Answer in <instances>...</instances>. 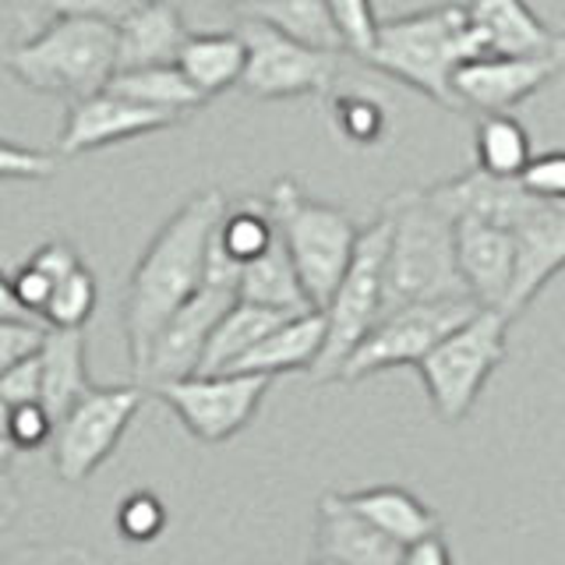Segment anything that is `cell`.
Masks as SVG:
<instances>
[{
	"label": "cell",
	"mask_w": 565,
	"mask_h": 565,
	"mask_svg": "<svg viewBox=\"0 0 565 565\" xmlns=\"http://www.w3.org/2000/svg\"><path fill=\"white\" fill-rule=\"evenodd\" d=\"M282 318H287L282 311H269V308L247 305V300H234V305L220 315V322L212 326L205 350L199 358V367L194 371H202V375H209V371H230L265 332L279 326Z\"/></svg>",
	"instance_id": "484cf974"
},
{
	"label": "cell",
	"mask_w": 565,
	"mask_h": 565,
	"mask_svg": "<svg viewBox=\"0 0 565 565\" xmlns=\"http://www.w3.org/2000/svg\"><path fill=\"white\" fill-rule=\"evenodd\" d=\"M382 255H385V216L358 230L350 262L335 282V290L318 311H322L326 335L322 350L311 364V382H335L350 350L361 343V335L375 326L382 308Z\"/></svg>",
	"instance_id": "52a82bcc"
},
{
	"label": "cell",
	"mask_w": 565,
	"mask_h": 565,
	"mask_svg": "<svg viewBox=\"0 0 565 565\" xmlns=\"http://www.w3.org/2000/svg\"><path fill=\"white\" fill-rule=\"evenodd\" d=\"M18 509H22V499H18V491L8 477L0 473V534L18 520Z\"/></svg>",
	"instance_id": "f6af8a7d"
},
{
	"label": "cell",
	"mask_w": 565,
	"mask_h": 565,
	"mask_svg": "<svg viewBox=\"0 0 565 565\" xmlns=\"http://www.w3.org/2000/svg\"><path fill=\"white\" fill-rule=\"evenodd\" d=\"M53 18L61 14H85V18H106V22H117L128 11H135L141 0H46Z\"/></svg>",
	"instance_id": "b9f144b4"
},
{
	"label": "cell",
	"mask_w": 565,
	"mask_h": 565,
	"mask_svg": "<svg viewBox=\"0 0 565 565\" xmlns=\"http://www.w3.org/2000/svg\"><path fill=\"white\" fill-rule=\"evenodd\" d=\"M241 11L244 18H255V22L290 35V40L305 46L343 50L326 0H252V4H244Z\"/></svg>",
	"instance_id": "83f0119b"
},
{
	"label": "cell",
	"mask_w": 565,
	"mask_h": 565,
	"mask_svg": "<svg viewBox=\"0 0 565 565\" xmlns=\"http://www.w3.org/2000/svg\"><path fill=\"white\" fill-rule=\"evenodd\" d=\"M403 544L388 541L353 512L343 494H326L318 502L315 562L318 565H399Z\"/></svg>",
	"instance_id": "d6986e66"
},
{
	"label": "cell",
	"mask_w": 565,
	"mask_h": 565,
	"mask_svg": "<svg viewBox=\"0 0 565 565\" xmlns=\"http://www.w3.org/2000/svg\"><path fill=\"white\" fill-rule=\"evenodd\" d=\"M40 403L57 424V417L75 403L88 385V347L85 329H50L40 343Z\"/></svg>",
	"instance_id": "7402d4cb"
},
{
	"label": "cell",
	"mask_w": 565,
	"mask_h": 565,
	"mask_svg": "<svg viewBox=\"0 0 565 565\" xmlns=\"http://www.w3.org/2000/svg\"><path fill=\"white\" fill-rule=\"evenodd\" d=\"M8 414H11V406L4 403V396H0V435H4V428H8Z\"/></svg>",
	"instance_id": "c3c4849f"
},
{
	"label": "cell",
	"mask_w": 565,
	"mask_h": 565,
	"mask_svg": "<svg viewBox=\"0 0 565 565\" xmlns=\"http://www.w3.org/2000/svg\"><path fill=\"white\" fill-rule=\"evenodd\" d=\"M452 244H456V269L467 287V297L473 305L499 311L512 276L509 230L484 220L459 216L452 220Z\"/></svg>",
	"instance_id": "e0dca14e"
},
{
	"label": "cell",
	"mask_w": 565,
	"mask_h": 565,
	"mask_svg": "<svg viewBox=\"0 0 565 565\" xmlns=\"http://www.w3.org/2000/svg\"><path fill=\"white\" fill-rule=\"evenodd\" d=\"M265 202H269L276 234L282 247H287L300 290H305L308 305L318 311L335 290V282H340L361 226L343 209L308 199L294 177L276 181Z\"/></svg>",
	"instance_id": "5b68a950"
},
{
	"label": "cell",
	"mask_w": 565,
	"mask_h": 565,
	"mask_svg": "<svg viewBox=\"0 0 565 565\" xmlns=\"http://www.w3.org/2000/svg\"><path fill=\"white\" fill-rule=\"evenodd\" d=\"M220 4H226V8H244V4H252V0H220Z\"/></svg>",
	"instance_id": "681fc988"
},
{
	"label": "cell",
	"mask_w": 565,
	"mask_h": 565,
	"mask_svg": "<svg viewBox=\"0 0 565 565\" xmlns=\"http://www.w3.org/2000/svg\"><path fill=\"white\" fill-rule=\"evenodd\" d=\"M216 241L237 265L258 258L265 247L276 241V223H273L269 202L255 199V194H247V199H241L234 205L226 202L223 216L216 223Z\"/></svg>",
	"instance_id": "f546056e"
},
{
	"label": "cell",
	"mask_w": 565,
	"mask_h": 565,
	"mask_svg": "<svg viewBox=\"0 0 565 565\" xmlns=\"http://www.w3.org/2000/svg\"><path fill=\"white\" fill-rule=\"evenodd\" d=\"M322 335H326L322 311L311 308L300 315H287L230 371H247V375H265V379L290 375V371H311L318 350H322Z\"/></svg>",
	"instance_id": "44dd1931"
},
{
	"label": "cell",
	"mask_w": 565,
	"mask_h": 565,
	"mask_svg": "<svg viewBox=\"0 0 565 565\" xmlns=\"http://www.w3.org/2000/svg\"><path fill=\"white\" fill-rule=\"evenodd\" d=\"M473 53H481V46L467 25L463 4H435L385 22L379 18L375 43L364 53V64L393 75L446 110H459L452 99V71Z\"/></svg>",
	"instance_id": "3957f363"
},
{
	"label": "cell",
	"mask_w": 565,
	"mask_h": 565,
	"mask_svg": "<svg viewBox=\"0 0 565 565\" xmlns=\"http://www.w3.org/2000/svg\"><path fill=\"white\" fill-rule=\"evenodd\" d=\"M8 75L32 93L82 99L99 93L117 71L114 22L85 14H61L32 40L0 53Z\"/></svg>",
	"instance_id": "277c9868"
},
{
	"label": "cell",
	"mask_w": 565,
	"mask_h": 565,
	"mask_svg": "<svg viewBox=\"0 0 565 565\" xmlns=\"http://www.w3.org/2000/svg\"><path fill=\"white\" fill-rule=\"evenodd\" d=\"M269 385L273 379L247 371H209V375L191 371L184 379L152 385L149 393L163 399L194 438L216 446L252 424Z\"/></svg>",
	"instance_id": "8fae6325"
},
{
	"label": "cell",
	"mask_w": 565,
	"mask_h": 565,
	"mask_svg": "<svg viewBox=\"0 0 565 565\" xmlns=\"http://www.w3.org/2000/svg\"><path fill=\"white\" fill-rule=\"evenodd\" d=\"M46 326L35 318H0V371L32 358L43 343Z\"/></svg>",
	"instance_id": "74e56055"
},
{
	"label": "cell",
	"mask_w": 565,
	"mask_h": 565,
	"mask_svg": "<svg viewBox=\"0 0 565 565\" xmlns=\"http://www.w3.org/2000/svg\"><path fill=\"white\" fill-rule=\"evenodd\" d=\"M234 300H237V294L230 287H216V282L199 279V290H194L152 335L146 358H141V364L135 371L138 385L152 388L159 382L191 375V371L199 367V358L205 350L212 326L220 322V315L234 305Z\"/></svg>",
	"instance_id": "7c38bea8"
},
{
	"label": "cell",
	"mask_w": 565,
	"mask_h": 565,
	"mask_svg": "<svg viewBox=\"0 0 565 565\" xmlns=\"http://www.w3.org/2000/svg\"><path fill=\"white\" fill-rule=\"evenodd\" d=\"M141 385H88L53 424L50 449L61 481L78 484L96 473L120 446L124 431L141 411Z\"/></svg>",
	"instance_id": "ba28073f"
},
{
	"label": "cell",
	"mask_w": 565,
	"mask_h": 565,
	"mask_svg": "<svg viewBox=\"0 0 565 565\" xmlns=\"http://www.w3.org/2000/svg\"><path fill=\"white\" fill-rule=\"evenodd\" d=\"M173 64L181 75L199 88L205 99L226 93L241 82L244 71V43L234 32H188Z\"/></svg>",
	"instance_id": "cb8c5ba5"
},
{
	"label": "cell",
	"mask_w": 565,
	"mask_h": 565,
	"mask_svg": "<svg viewBox=\"0 0 565 565\" xmlns=\"http://www.w3.org/2000/svg\"><path fill=\"white\" fill-rule=\"evenodd\" d=\"M0 565H103V558H96L93 552H85V547H75V544H61V547L35 544V547L14 552Z\"/></svg>",
	"instance_id": "ab89813d"
},
{
	"label": "cell",
	"mask_w": 565,
	"mask_h": 565,
	"mask_svg": "<svg viewBox=\"0 0 565 565\" xmlns=\"http://www.w3.org/2000/svg\"><path fill=\"white\" fill-rule=\"evenodd\" d=\"M385 255H382V308L396 311L424 300L467 297L456 269L452 220L424 188H406L385 202Z\"/></svg>",
	"instance_id": "7a4b0ae2"
},
{
	"label": "cell",
	"mask_w": 565,
	"mask_h": 565,
	"mask_svg": "<svg viewBox=\"0 0 565 565\" xmlns=\"http://www.w3.org/2000/svg\"><path fill=\"white\" fill-rule=\"evenodd\" d=\"M53 173H57V156L0 138V181H46Z\"/></svg>",
	"instance_id": "d590c367"
},
{
	"label": "cell",
	"mask_w": 565,
	"mask_h": 565,
	"mask_svg": "<svg viewBox=\"0 0 565 565\" xmlns=\"http://www.w3.org/2000/svg\"><path fill=\"white\" fill-rule=\"evenodd\" d=\"M311 565H318V562H311Z\"/></svg>",
	"instance_id": "f907efd6"
},
{
	"label": "cell",
	"mask_w": 565,
	"mask_h": 565,
	"mask_svg": "<svg viewBox=\"0 0 565 565\" xmlns=\"http://www.w3.org/2000/svg\"><path fill=\"white\" fill-rule=\"evenodd\" d=\"M428 199L446 212L449 220L470 216V220H484L509 230L512 223H520L530 209L537 205V199L516 184V177H491L484 170H467L452 177V181H441L435 188H424Z\"/></svg>",
	"instance_id": "ac0fdd59"
},
{
	"label": "cell",
	"mask_w": 565,
	"mask_h": 565,
	"mask_svg": "<svg viewBox=\"0 0 565 565\" xmlns=\"http://www.w3.org/2000/svg\"><path fill=\"white\" fill-rule=\"evenodd\" d=\"M530 135L512 114H484L473 135L477 170L491 177H516L530 159Z\"/></svg>",
	"instance_id": "f1b7e54d"
},
{
	"label": "cell",
	"mask_w": 565,
	"mask_h": 565,
	"mask_svg": "<svg viewBox=\"0 0 565 565\" xmlns=\"http://www.w3.org/2000/svg\"><path fill=\"white\" fill-rule=\"evenodd\" d=\"M565 57H509V53H473L452 71L456 106L481 114H512L523 99L552 82Z\"/></svg>",
	"instance_id": "5bb4252c"
},
{
	"label": "cell",
	"mask_w": 565,
	"mask_h": 565,
	"mask_svg": "<svg viewBox=\"0 0 565 565\" xmlns=\"http://www.w3.org/2000/svg\"><path fill=\"white\" fill-rule=\"evenodd\" d=\"M505 335H509V318H502L491 308H477L463 326L441 335L414 364L420 371L424 393H428L435 414L446 424H459L473 411L477 396L484 393L494 367L509 353Z\"/></svg>",
	"instance_id": "8992f818"
},
{
	"label": "cell",
	"mask_w": 565,
	"mask_h": 565,
	"mask_svg": "<svg viewBox=\"0 0 565 565\" xmlns=\"http://www.w3.org/2000/svg\"><path fill=\"white\" fill-rule=\"evenodd\" d=\"M117 526L120 534L128 541H152L163 534L167 526V509L163 502L156 499L152 491H135L128 499L120 502V512H117Z\"/></svg>",
	"instance_id": "e575fe53"
},
{
	"label": "cell",
	"mask_w": 565,
	"mask_h": 565,
	"mask_svg": "<svg viewBox=\"0 0 565 565\" xmlns=\"http://www.w3.org/2000/svg\"><path fill=\"white\" fill-rule=\"evenodd\" d=\"M53 435V417L46 414L43 403H18L8 414L4 438L14 449H40Z\"/></svg>",
	"instance_id": "8d00e7d4"
},
{
	"label": "cell",
	"mask_w": 565,
	"mask_h": 565,
	"mask_svg": "<svg viewBox=\"0 0 565 565\" xmlns=\"http://www.w3.org/2000/svg\"><path fill=\"white\" fill-rule=\"evenodd\" d=\"M0 318H32L22 305H18V297L11 290V276L0 273ZM40 322V318H35Z\"/></svg>",
	"instance_id": "bcb514c9"
},
{
	"label": "cell",
	"mask_w": 565,
	"mask_h": 565,
	"mask_svg": "<svg viewBox=\"0 0 565 565\" xmlns=\"http://www.w3.org/2000/svg\"><path fill=\"white\" fill-rule=\"evenodd\" d=\"M11 290L18 297V305H22L32 318H40L43 305H46V297L53 290V279L46 273H40L35 265H18L14 276H11Z\"/></svg>",
	"instance_id": "60d3db41"
},
{
	"label": "cell",
	"mask_w": 565,
	"mask_h": 565,
	"mask_svg": "<svg viewBox=\"0 0 565 565\" xmlns=\"http://www.w3.org/2000/svg\"><path fill=\"white\" fill-rule=\"evenodd\" d=\"M244 43L241 88L255 99L329 96L340 82V50H315L269 25L244 18L237 25Z\"/></svg>",
	"instance_id": "9c48e42d"
},
{
	"label": "cell",
	"mask_w": 565,
	"mask_h": 565,
	"mask_svg": "<svg viewBox=\"0 0 565 565\" xmlns=\"http://www.w3.org/2000/svg\"><path fill=\"white\" fill-rule=\"evenodd\" d=\"M96 300H99V287L93 269L88 265H75L67 276L53 282V290L40 311V322L50 329H85V322L96 311Z\"/></svg>",
	"instance_id": "4dcf8cb0"
},
{
	"label": "cell",
	"mask_w": 565,
	"mask_h": 565,
	"mask_svg": "<svg viewBox=\"0 0 565 565\" xmlns=\"http://www.w3.org/2000/svg\"><path fill=\"white\" fill-rule=\"evenodd\" d=\"M35 353L25 361L11 364L8 371H0V396H4L8 406L40 403V358H35Z\"/></svg>",
	"instance_id": "f35d334b"
},
{
	"label": "cell",
	"mask_w": 565,
	"mask_h": 565,
	"mask_svg": "<svg viewBox=\"0 0 565 565\" xmlns=\"http://www.w3.org/2000/svg\"><path fill=\"white\" fill-rule=\"evenodd\" d=\"M29 265H35V269L46 273L53 282H57L61 276H67L71 269H75V265H82V258L67 241H46L40 252L29 255Z\"/></svg>",
	"instance_id": "7bdbcfd3"
},
{
	"label": "cell",
	"mask_w": 565,
	"mask_h": 565,
	"mask_svg": "<svg viewBox=\"0 0 565 565\" xmlns=\"http://www.w3.org/2000/svg\"><path fill=\"white\" fill-rule=\"evenodd\" d=\"M14 446H11V441L4 438V435H0V473H8V467H11V459H14Z\"/></svg>",
	"instance_id": "7dc6e473"
},
{
	"label": "cell",
	"mask_w": 565,
	"mask_h": 565,
	"mask_svg": "<svg viewBox=\"0 0 565 565\" xmlns=\"http://www.w3.org/2000/svg\"><path fill=\"white\" fill-rule=\"evenodd\" d=\"M117 35V71L173 64L181 50L188 25L184 14L170 0H141L135 11L114 22Z\"/></svg>",
	"instance_id": "ffe728a7"
},
{
	"label": "cell",
	"mask_w": 565,
	"mask_h": 565,
	"mask_svg": "<svg viewBox=\"0 0 565 565\" xmlns=\"http://www.w3.org/2000/svg\"><path fill=\"white\" fill-rule=\"evenodd\" d=\"M467 25L481 53L509 57H565L562 32L537 18L526 0H467Z\"/></svg>",
	"instance_id": "2e32d148"
},
{
	"label": "cell",
	"mask_w": 565,
	"mask_h": 565,
	"mask_svg": "<svg viewBox=\"0 0 565 565\" xmlns=\"http://www.w3.org/2000/svg\"><path fill=\"white\" fill-rule=\"evenodd\" d=\"M173 124H181V120L120 96L114 88H99V93L71 99V110H67L64 131L57 141V156L61 159L85 156V152L120 146V141H131L141 135L167 131Z\"/></svg>",
	"instance_id": "9a60e30c"
},
{
	"label": "cell",
	"mask_w": 565,
	"mask_h": 565,
	"mask_svg": "<svg viewBox=\"0 0 565 565\" xmlns=\"http://www.w3.org/2000/svg\"><path fill=\"white\" fill-rule=\"evenodd\" d=\"M477 308L481 305H473L470 297H456V300H424V305H406L379 315L375 326L350 350L335 382L353 385L388 367H414L441 335L463 326Z\"/></svg>",
	"instance_id": "30bf717a"
},
{
	"label": "cell",
	"mask_w": 565,
	"mask_h": 565,
	"mask_svg": "<svg viewBox=\"0 0 565 565\" xmlns=\"http://www.w3.org/2000/svg\"><path fill=\"white\" fill-rule=\"evenodd\" d=\"M237 300H247V305L269 308V311H282V315H300L311 311L305 290H300V279L290 265L287 247H282L279 234L276 241L265 247V252L252 262L241 265L237 276Z\"/></svg>",
	"instance_id": "d4e9b609"
},
{
	"label": "cell",
	"mask_w": 565,
	"mask_h": 565,
	"mask_svg": "<svg viewBox=\"0 0 565 565\" xmlns=\"http://www.w3.org/2000/svg\"><path fill=\"white\" fill-rule=\"evenodd\" d=\"M399 565H456L449 544L441 541V534H428L414 544H403Z\"/></svg>",
	"instance_id": "ee69618b"
},
{
	"label": "cell",
	"mask_w": 565,
	"mask_h": 565,
	"mask_svg": "<svg viewBox=\"0 0 565 565\" xmlns=\"http://www.w3.org/2000/svg\"><path fill=\"white\" fill-rule=\"evenodd\" d=\"M343 502L358 512L364 523H371L396 544H414L428 534H438V516L431 505H424L417 494L396 484H379V488H364L343 494Z\"/></svg>",
	"instance_id": "603a6c76"
},
{
	"label": "cell",
	"mask_w": 565,
	"mask_h": 565,
	"mask_svg": "<svg viewBox=\"0 0 565 565\" xmlns=\"http://www.w3.org/2000/svg\"><path fill=\"white\" fill-rule=\"evenodd\" d=\"M226 209V199L220 188H205L173 212L159 226V234L141 252L128 297H124V335H128L131 367L138 371L141 358L152 343L159 326L199 290L202 279V258L212 230Z\"/></svg>",
	"instance_id": "6da1fadb"
},
{
	"label": "cell",
	"mask_w": 565,
	"mask_h": 565,
	"mask_svg": "<svg viewBox=\"0 0 565 565\" xmlns=\"http://www.w3.org/2000/svg\"><path fill=\"white\" fill-rule=\"evenodd\" d=\"M516 184L537 202H565V152H530Z\"/></svg>",
	"instance_id": "836d02e7"
},
{
	"label": "cell",
	"mask_w": 565,
	"mask_h": 565,
	"mask_svg": "<svg viewBox=\"0 0 565 565\" xmlns=\"http://www.w3.org/2000/svg\"><path fill=\"white\" fill-rule=\"evenodd\" d=\"M106 88L128 96L141 106H152V110H163L177 120H184V114L199 110L209 99L194 88L177 64H152V67H128V71H114V78L106 82Z\"/></svg>",
	"instance_id": "4316f807"
},
{
	"label": "cell",
	"mask_w": 565,
	"mask_h": 565,
	"mask_svg": "<svg viewBox=\"0 0 565 565\" xmlns=\"http://www.w3.org/2000/svg\"><path fill=\"white\" fill-rule=\"evenodd\" d=\"M512 241V276L499 315L516 318L537 300V294L558 276L565 262V205L537 202L520 223L509 226Z\"/></svg>",
	"instance_id": "4fadbf2b"
},
{
	"label": "cell",
	"mask_w": 565,
	"mask_h": 565,
	"mask_svg": "<svg viewBox=\"0 0 565 565\" xmlns=\"http://www.w3.org/2000/svg\"><path fill=\"white\" fill-rule=\"evenodd\" d=\"M326 8L340 32L343 50L358 53L364 61V53L375 43V29H379V14H375V0H326Z\"/></svg>",
	"instance_id": "d6a6232c"
},
{
	"label": "cell",
	"mask_w": 565,
	"mask_h": 565,
	"mask_svg": "<svg viewBox=\"0 0 565 565\" xmlns=\"http://www.w3.org/2000/svg\"><path fill=\"white\" fill-rule=\"evenodd\" d=\"M332 120H335V131L347 141H353V146H375L388 128V110L379 96L343 93L332 99Z\"/></svg>",
	"instance_id": "1f68e13d"
}]
</instances>
